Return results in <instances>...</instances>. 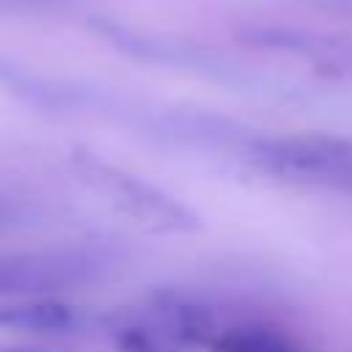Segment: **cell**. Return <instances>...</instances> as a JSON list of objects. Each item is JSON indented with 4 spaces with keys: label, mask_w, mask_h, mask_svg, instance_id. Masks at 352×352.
<instances>
[{
    "label": "cell",
    "mask_w": 352,
    "mask_h": 352,
    "mask_svg": "<svg viewBox=\"0 0 352 352\" xmlns=\"http://www.w3.org/2000/svg\"><path fill=\"white\" fill-rule=\"evenodd\" d=\"M102 256L82 248L25 250L0 256V297H47L96 280Z\"/></svg>",
    "instance_id": "6da1fadb"
},
{
    "label": "cell",
    "mask_w": 352,
    "mask_h": 352,
    "mask_svg": "<svg viewBox=\"0 0 352 352\" xmlns=\"http://www.w3.org/2000/svg\"><path fill=\"white\" fill-rule=\"evenodd\" d=\"M88 176H96L99 184L113 190L140 217L160 220L162 226H170V228H192L195 226V217L190 214V209H184L182 204H176L173 198L162 195L160 190H154L151 184H146L135 176H126V173H121L116 168H107L96 160L88 162Z\"/></svg>",
    "instance_id": "7a4b0ae2"
},
{
    "label": "cell",
    "mask_w": 352,
    "mask_h": 352,
    "mask_svg": "<svg viewBox=\"0 0 352 352\" xmlns=\"http://www.w3.org/2000/svg\"><path fill=\"white\" fill-rule=\"evenodd\" d=\"M154 311L170 338L192 346H209L214 341V322L204 305L162 294L154 300Z\"/></svg>",
    "instance_id": "3957f363"
},
{
    "label": "cell",
    "mask_w": 352,
    "mask_h": 352,
    "mask_svg": "<svg viewBox=\"0 0 352 352\" xmlns=\"http://www.w3.org/2000/svg\"><path fill=\"white\" fill-rule=\"evenodd\" d=\"M74 324V311L60 300H22L0 302V330L52 333Z\"/></svg>",
    "instance_id": "277c9868"
},
{
    "label": "cell",
    "mask_w": 352,
    "mask_h": 352,
    "mask_svg": "<svg viewBox=\"0 0 352 352\" xmlns=\"http://www.w3.org/2000/svg\"><path fill=\"white\" fill-rule=\"evenodd\" d=\"M209 352H305L294 341L256 327H239L217 336L209 344Z\"/></svg>",
    "instance_id": "5b68a950"
},
{
    "label": "cell",
    "mask_w": 352,
    "mask_h": 352,
    "mask_svg": "<svg viewBox=\"0 0 352 352\" xmlns=\"http://www.w3.org/2000/svg\"><path fill=\"white\" fill-rule=\"evenodd\" d=\"M116 349L118 352H162L160 344L140 327H124L116 338Z\"/></svg>",
    "instance_id": "8992f818"
},
{
    "label": "cell",
    "mask_w": 352,
    "mask_h": 352,
    "mask_svg": "<svg viewBox=\"0 0 352 352\" xmlns=\"http://www.w3.org/2000/svg\"><path fill=\"white\" fill-rule=\"evenodd\" d=\"M69 0H0V11H16V14H50L60 11Z\"/></svg>",
    "instance_id": "52a82bcc"
},
{
    "label": "cell",
    "mask_w": 352,
    "mask_h": 352,
    "mask_svg": "<svg viewBox=\"0 0 352 352\" xmlns=\"http://www.w3.org/2000/svg\"><path fill=\"white\" fill-rule=\"evenodd\" d=\"M0 352H50V349L33 344H0Z\"/></svg>",
    "instance_id": "ba28073f"
},
{
    "label": "cell",
    "mask_w": 352,
    "mask_h": 352,
    "mask_svg": "<svg viewBox=\"0 0 352 352\" xmlns=\"http://www.w3.org/2000/svg\"><path fill=\"white\" fill-rule=\"evenodd\" d=\"M3 223H8V206L6 204H0V226Z\"/></svg>",
    "instance_id": "9c48e42d"
},
{
    "label": "cell",
    "mask_w": 352,
    "mask_h": 352,
    "mask_svg": "<svg viewBox=\"0 0 352 352\" xmlns=\"http://www.w3.org/2000/svg\"><path fill=\"white\" fill-rule=\"evenodd\" d=\"M349 195H352V187H349Z\"/></svg>",
    "instance_id": "30bf717a"
}]
</instances>
